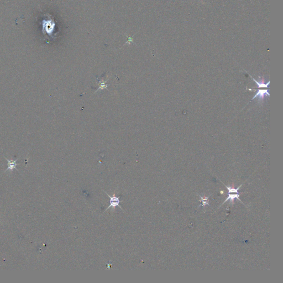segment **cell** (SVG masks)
Masks as SVG:
<instances>
[{
    "mask_svg": "<svg viewBox=\"0 0 283 283\" xmlns=\"http://www.w3.org/2000/svg\"><path fill=\"white\" fill-rule=\"evenodd\" d=\"M43 27L45 29V33H47L48 36L52 37V34L54 32V30L55 28V23L54 21L52 19L48 20V21H44L43 22Z\"/></svg>",
    "mask_w": 283,
    "mask_h": 283,
    "instance_id": "6da1fadb",
    "label": "cell"
},
{
    "mask_svg": "<svg viewBox=\"0 0 283 283\" xmlns=\"http://www.w3.org/2000/svg\"><path fill=\"white\" fill-rule=\"evenodd\" d=\"M251 78H252V79H253L255 81V84L257 85L258 88H268L269 84H270V81H268L267 83L265 82L264 79L263 78H261L260 77H259V80H255V79L252 78V76H251Z\"/></svg>",
    "mask_w": 283,
    "mask_h": 283,
    "instance_id": "277c9868",
    "label": "cell"
},
{
    "mask_svg": "<svg viewBox=\"0 0 283 283\" xmlns=\"http://www.w3.org/2000/svg\"><path fill=\"white\" fill-rule=\"evenodd\" d=\"M202 201V204H201L199 206L200 207L202 206H205L206 205H209V200H201Z\"/></svg>",
    "mask_w": 283,
    "mask_h": 283,
    "instance_id": "52a82bcc",
    "label": "cell"
},
{
    "mask_svg": "<svg viewBox=\"0 0 283 283\" xmlns=\"http://www.w3.org/2000/svg\"><path fill=\"white\" fill-rule=\"evenodd\" d=\"M239 194H237V193H236L235 194H231V193H228V197H227L226 200H225V201L223 202L222 205L224 204L226 202V201H227L228 200H230V202H231V204H232V205H234V199H237L239 201L242 202L241 200V199H239Z\"/></svg>",
    "mask_w": 283,
    "mask_h": 283,
    "instance_id": "5b68a950",
    "label": "cell"
},
{
    "mask_svg": "<svg viewBox=\"0 0 283 283\" xmlns=\"http://www.w3.org/2000/svg\"><path fill=\"white\" fill-rule=\"evenodd\" d=\"M223 193H224V192H223V191H220V193H221V194H223Z\"/></svg>",
    "mask_w": 283,
    "mask_h": 283,
    "instance_id": "ba28073f",
    "label": "cell"
},
{
    "mask_svg": "<svg viewBox=\"0 0 283 283\" xmlns=\"http://www.w3.org/2000/svg\"><path fill=\"white\" fill-rule=\"evenodd\" d=\"M8 161V167L7 170L9 169V170H13V169H16V162L17 159L15 161L13 160H9L7 159H6Z\"/></svg>",
    "mask_w": 283,
    "mask_h": 283,
    "instance_id": "8992f818",
    "label": "cell"
},
{
    "mask_svg": "<svg viewBox=\"0 0 283 283\" xmlns=\"http://www.w3.org/2000/svg\"><path fill=\"white\" fill-rule=\"evenodd\" d=\"M267 96H270V94L269 93V91H268V89H264V90H260L259 89L257 91L256 94L255 95V96L252 98V100H254L255 98H258V100L261 103L264 100V99L265 98V97Z\"/></svg>",
    "mask_w": 283,
    "mask_h": 283,
    "instance_id": "3957f363",
    "label": "cell"
},
{
    "mask_svg": "<svg viewBox=\"0 0 283 283\" xmlns=\"http://www.w3.org/2000/svg\"><path fill=\"white\" fill-rule=\"evenodd\" d=\"M106 194L108 197H110V206H108L107 207V208L106 210L110 209L111 207H113L115 209V207H117V206L119 207L122 210L121 206L119 205V203H120V201H121L119 200V197H116V196H115V195H113V196H111L107 193Z\"/></svg>",
    "mask_w": 283,
    "mask_h": 283,
    "instance_id": "7a4b0ae2",
    "label": "cell"
}]
</instances>
